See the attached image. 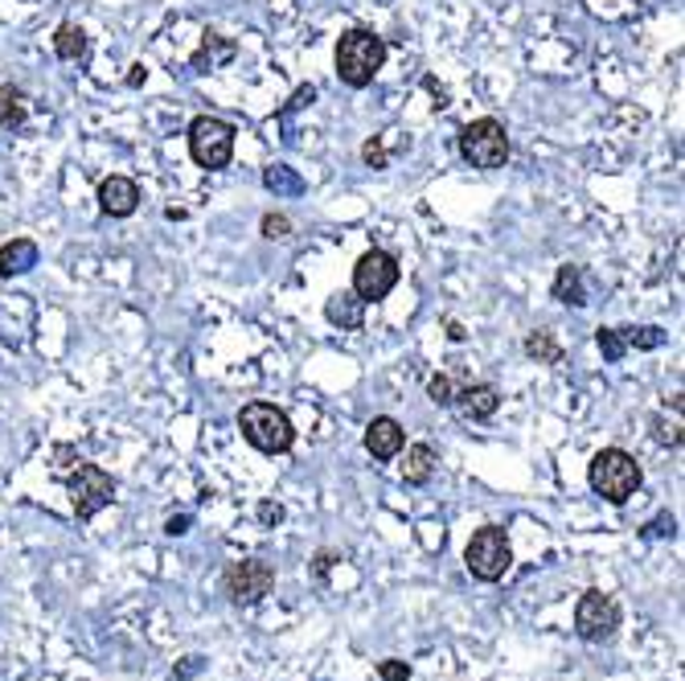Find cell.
<instances>
[{"instance_id":"obj_18","label":"cell","mask_w":685,"mask_h":681,"mask_svg":"<svg viewBox=\"0 0 685 681\" xmlns=\"http://www.w3.org/2000/svg\"><path fill=\"white\" fill-rule=\"evenodd\" d=\"M87 49H91V42H87V33L78 30V25H58V33H54V54L63 58V63H78V58H87Z\"/></svg>"},{"instance_id":"obj_13","label":"cell","mask_w":685,"mask_h":681,"mask_svg":"<svg viewBox=\"0 0 685 681\" xmlns=\"http://www.w3.org/2000/svg\"><path fill=\"white\" fill-rule=\"evenodd\" d=\"M403 444H406V432L398 418L378 415L374 423L366 427V451H370L374 460H394V456L403 451Z\"/></svg>"},{"instance_id":"obj_19","label":"cell","mask_w":685,"mask_h":681,"mask_svg":"<svg viewBox=\"0 0 685 681\" xmlns=\"http://www.w3.org/2000/svg\"><path fill=\"white\" fill-rule=\"evenodd\" d=\"M361 309H366V300H361L358 292H341L328 300V321L341 328H358L361 325Z\"/></svg>"},{"instance_id":"obj_15","label":"cell","mask_w":685,"mask_h":681,"mask_svg":"<svg viewBox=\"0 0 685 681\" xmlns=\"http://www.w3.org/2000/svg\"><path fill=\"white\" fill-rule=\"evenodd\" d=\"M431 472H436V448L431 444H411L403 456V480L419 489V484L431 480Z\"/></svg>"},{"instance_id":"obj_23","label":"cell","mask_w":685,"mask_h":681,"mask_svg":"<svg viewBox=\"0 0 685 681\" xmlns=\"http://www.w3.org/2000/svg\"><path fill=\"white\" fill-rule=\"evenodd\" d=\"M624 333V340H628V349L637 345V349H656V345H665V333L661 328H620Z\"/></svg>"},{"instance_id":"obj_24","label":"cell","mask_w":685,"mask_h":681,"mask_svg":"<svg viewBox=\"0 0 685 681\" xmlns=\"http://www.w3.org/2000/svg\"><path fill=\"white\" fill-rule=\"evenodd\" d=\"M427 394H431V403H436V406H452V399H456L452 373H436V378L427 382Z\"/></svg>"},{"instance_id":"obj_21","label":"cell","mask_w":685,"mask_h":681,"mask_svg":"<svg viewBox=\"0 0 685 681\" xmlns=\"http://www.w3.org/2000/svg\"><path fill=\"white\" fill-rule=\"evenodd\" d=\"M263 186L271 189V193H288V198L304 193V181H300V172L288 169V165H271V169L263 172Z\"/></svg>"},{"instance_id":"obj_4","label":"cell","mask_w":685,"mask_h":681,"mask_svg":"<svg viewBox=\"0 0 685 681\" xmlns=\"http://www.w3.org/2000/svg\"><path fill=\"white\" fill-rule=\"evenodd\" d=\"M464 567H468V574L481 579V583H497V579H505V571L514 567V550H509L505 529L501 526L476 529L464 546Z\"/></svg>"},{"instance_id":"obj_29","label":"cell","mask_w":685,"mask_h":681,"mask_svg":"<svg viewBox=\"0 0 685 681\" xmlns=\"http://www.w3.org/2000/svg\"><path fill=\"white\" fill-rule=\"evenodd\" d=\"M333 562H337V555H333V550H321V555H316V562H312V574H316V579H328Z\"/></svg>"},{"instance_id":"obj_17","label":"cell","mask_w":685,"mask_h":681,"mask_svg":"<svg viewBox=\"0 0 685 681\" xmlns=\"http://www.w3.org/2000/svg\"><path fill=\"white\" fill-rule=\"evenodd\" d=\"M554 300L562 304H571V309H583L587 304V288H583V271L579 267H559V276H554Z\"/></svg>"},{"instance_id":"obj_10","label":"cell","mask_w":685,"mask_h":681,"mask_svg":"<svg viewBox=\"0 0 685 681\" xmlns=\"http://www.w3.org/2000/svg\"><path fill=\"white\" fill-rule=\"evenodd\" d=\"M394 283H398V259L390 255V250H366L353 267V292L366 300V304H378V300H386L394 292Z\"/></svg>"},{"instance_id":"obj_6","label":"cell","mask_w":685,"mask_h":681,"mask_svg":"<svg viewBox=\"0 0 685 681\" xmlns=\"http://www.w3.org/2000/svg\"><path fill=\"white\" fill-rule=\"evenodd\" d=\"M189 156L210 172L226 169L234 156V127L218 115H198L189 124Z\"/></svg>"},{"instance_id":"obj_31","label":"cell","mask_w":685,"mask_h":681,"mask_svg":"<svg viewBox=\"0 0 685 681\" xmlns=\"http://www.w3.org/2000/svg\"><path fill=\"white\" fill-rule=\"evenodd\" d=\"M644 534H649V538H661V534H673V517H656L653 526L644 529Z\"/></svg>"},{"instance_id":"obj_32","label":"cell","mask_w":685,"mask_h":681,"mask_svg":"<svg viewBox=\"0 0 685 681\" xmlns=\"http://www.w3.org/2000/svg\"><path fill=\"white\" fill-rule=\"evenodd\" d=\"M186 526H189V517H169V526H165V529H169L172 538H177V534H186Z\"/></svg>"},{"instance_id":"obj_1","label":"cell","mask_w":685,"mask_h":681,"mask_svg":"<svg viewBox=\"0 0 685 681\" xmlns=\"http://www.w3.org/2000/svg\"><path fill=\"white\" fill-rule=\"evenodd\" d=\"M382 63H386V42L378 33L349 30L337 42V78H341L345 87H353V91L370 87L378 78V70H382Z\"/></svg>"},{"instance_id":"obj_30","label":"cell","mask_w":685,"mask_h":681,"mask_svg":"<svg viewBox=\"0 0 685 681\" xmlns=\"http://www.w3.org/2000/svg\"><path fill=\"white\" fill-rule=\"evenodd\" d=\"M259 517H263V526H276V522H283V510L271 505V501H263V505H259Z\"/></svg>"},{"instance_id":"obj_5","label":"cell","mask_w":685,"mask_h":681,"mask_svg":"<svg viewBox=\"0 0 685 681\" xmlns=\"http://www.w3.org/2000/svg\"><path fill=\"white\" fill-rule=\"evenodd\" d=\"M460 156H464L472 169H501L509 160V132L501 120H472L460 132Z\"/></svg>"},{"instance_id":"obj_28","label":"cell","mask_w":685,"mask_h":681,"mask_svg":"<svg viewBox=\"0 0 685 681\" xmlns=\"http://www.w3.org/2000/svg\"><path fill=\"white\" fill-rule=\"evenodd\" d=\"M378 673H382V681H406L411 678V666L406 661H382Z\"/></svg>"},{"instance_id":"obj_12","label":"cell","mask_w":685,"mask_h":681,"mask_svg":"<svg viewBox=\"0 0 685 681\" xmlns=\"http://www.w3.org/2000/svg\"><path fill=\"white\" fill-rule=\"evenodd\" d=\"M452 406L460 411L464 418H472V423H481V418H493L501 406V390L493 387V382H472V387L456 390Z\"/></svg>"},{"instance_id":"obj_14","label":"cell","mask_w":685,"mask_h":681,"mask_svg":"<svg viewBox=\"0 0 685 681\" xmlns=\"http://www.w3.org/2000/svg\"><path fill=\"white\" fill-rule=\"evenodd\" d=\"M33 267H37V243L33 238H13V243L0 247V276L4 279L25 276Z\"/></svg>"},{"instance_id":"obj_22","label":"cell","mask_w":685,"mask_h":681,"mask_svg":"<svg viewBox=\"0 0 685 681\" xmlns=\"http://www.w3.org/2000/svg\"><path fill=\"white\" fill-rule=\"evenodd\" d=\"M595 345H599L604 361H620V357L628 354V340H624L620 328H599V333H595Z\"/></svg>"},{"instance_id":"obj_9","label":"cell","mask_w":685,"mask_h":681,"mask_svg":"<svg viewBox=\"0 0 685 681\" xmlns=\"http://www.w3.org/2000/svg\"><path fill=\"white\" fill-rule=\"evenodd\" d=\"M616 628H620V604L608 591H583L575 604V633L587 645H604V640L616 636Z\"/></svg>"},{"instance_id":"obj_8","label":"cell","mask_w":685,"mask_h":681,"mask_svg":"<svg viewBox=\"0 0 685 681\" xmlns=\"http://www.w3.org/2000/svg\"><path fill=\"white\" fill-rule=\"evenodd\" d=\"M222 588L238 607H250L267 600L271 588H276V567L267 558H243V562H231L226 574H222Z\"/></svg>"},{"instance_id":"obj_7","label":"cell","mask_w":685,"mask_h":681,"mask_svg":"<svg viewBox=\"0 0 685 681\" xmlns=\"http://www.w3.org/2000/svg\"><path fill=\"white\" fill-rule=\"evenodd\" d=\"M66 493H70V505H75L78 522H91L94 513L108 510L111 501H115V480L99 465L78 460V468L66 477Z\"/></svg>"},{"instance_id":"obj_26","label":"cell","mask_w":685,"mask_h":681,"mask_svg":"<svg viewBox=\"0 0 685 681\" xmlns=\"http://www.w3.org/2000/svg\"><path fill=\"white\" fill-rule=\"evenodd\" d=\"M292 234V222L283 214H267L263 217V238H271V243H280V238H288Z\"/></svg>"},{"instance_id":"obj_25","label":"cell","mask_w":685,"mask_h":681,"mask_svg":"<svg viewBox=\"0 0 685 681\" xmlns=\"http://www.w3.org/2000/svg\"><path fill=\"white\" fill-rule=\"evenodd\" d=\"M653 439L656 444H665V448H677V444H682V418H661L656 415L653 418Z\"/></svg>"},{"instance_id":"obj_16","label":"cell","mask_w":685,"mask_h":681,"mask_svg":"<svg viewBox=\"0 0 685 681\" xmlns=\"http://www.w3.org/2000/svg\"><path fill=\"white\" fill-rule=\"evenodd\" d=\"M25 115H30V94L13 82H4L0 87V127H21Z\"/></svg>"},{"instance_id":"obj_3","label":"cell","mask_w":685,"mask_h":681,"mask_svg":"<svg viewBox=\"0 0 685 681\" xmlns=\"http://www.w3.org/2000/svg\"><path fill=\"white\" fill-rule=\"evenodd\" d=\"M587 480H592V489L604 496V501L624 505L628 496H637L644 472H640L637 456H628L624 448H604L592 460V468H587Z\"/></svg>"},{"instance_id":"obj_27","label":"cell","mask_w":685,"mask_h":681,"mask_svg":"<svg viewBox=\"0 0 685 681\" xmlns=\"http://www.w3.org/2000/svg\"><path fill=\"white\" fill-rule=\"evenodd\" d=\"M361 156H366V165H374V169H386V148H382V139H370L366 148H361Z\"/></svg>"},{"instance_id":"obj_11","label":"cell","mask_w":685,"mask_h":681,"mask_svg":"<svg viewBox=\"0 0 685 681\" xmlns=\"http://www.w3.org/2000/svg\"><path fill=\"white\" fill-rule=\"evenodd\" d=\"M136 205H141V186L132 181V177H108L103 186H99V210L108 217H127L136 214Z\"/></svg>"},{"instance_id":"obj_20","label":"cell","mask_w":685,"mask_h":681,"mask_svg":"<svg viewBox=\"0 0 685 681\" xmlns=\"http://www.w3.org/2000/svg\"><path fill=\"white\" fill-rule=\"evenodd\" d=\"M526 354H530L534 361H542V366H559L562 361L559 340H554V333H546V328H538V333L526 337Z\"/></svg>"},{"instance_id":"obj_2","label":"cell","mask_w":685,"mask_h":681,"mask_svg":"<svg viewBox=\"0 0 685 681\" xmlns=\"http://www.w3.org/2000/svg\"><path fill=\"white\" fill-rule=\"evenodd\" d=\"M238 432L247 439L250 448L267 451V456H280L296 444V427H292V418L283 415L280 406L271 403H247L238 411Z\"/></svg>"}]
</instances>
